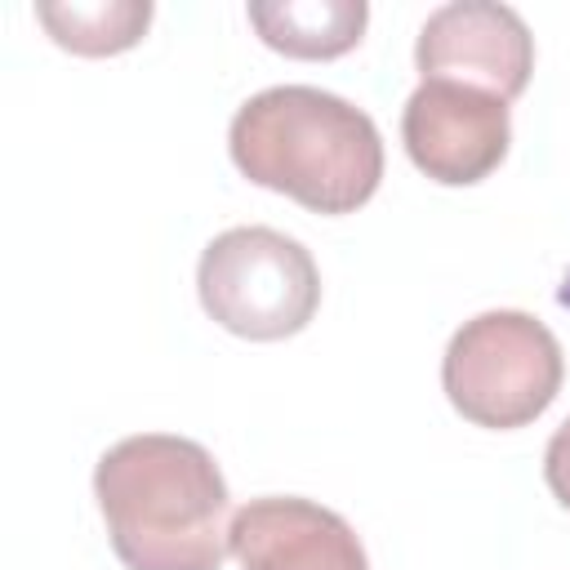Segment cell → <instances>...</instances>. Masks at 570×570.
<instances>
[{
	"label": "cell",
	"mask_w": 570,
	"mask_h": 570,
	"mask_svg": "<svg viewBox=\"0 0 570 570\" xmlns=\"http://www.w3.org/2000/svg\"><path fill=\"white\" fill-rule=\"evenodd\" d=\"M94 499L125 570H218L232 552L227 481L191 436L116 441L94 468Z\"/></svg>",
	"instance_id": "6da1fadb"
},
{
	"label": "cell",
	"mask_w": 570,
	"mask_h": 570,
	"mask_svg": "<svg viewBox=\"0 0 570 570\" xmlns=\"http://www.w3.org/2000/svg\"><path fill=\"white\" fill-rule=\"evenodd\" d=\"M227 151L249 183L325 218L356 214L383 183V138L370 111L316 85H272L245 98Z\"/></svg>",
	"instance_id": "7a4b0ae2"
},
{
	"label": "cell",
	"mask_w": 570,
	"mask_h": 570,
	"mask_svg": "<svg viewBox=\"0 0 570 570\" xmlns=\"http://www.w3.org/2000/svg\"><path fill=\"white\" fill-rule=\"evenodd\" d=\"M566 356L557 334L512 307L463 321L441 356V387L450 405L490 432L534 423L561 392Z\"/></svg>",
	"instance_id": "3957f363"
},
{
	"label": "cell",
	"mask_w": 570,
	"mask_h": 570,
	"mask_svg": "<svg viewBox=\"0 0 570 570\" xmlns=\"http://www.w3.org/2000/svg\"><path fill=\"white\" fill-rule=\"evenodd\" d=\"M196 294L205 316L227 334L276 343L312 325L321 272L312 254L276 227H227L200 254Z\"/></svg>",
	"instance_id": "277c9868"
},
{
	"label": "cell",
	"mask_w": 570,
	"mask_h": 570,
	"mask_svg": "<svg viewBox=\"0 0 570 570\" xmlns=\"http://www.w3.org/2000/svg\"><path fill=\"white\" fill-rule=\"evenodd\" d=\"M401 142L419 174L441 187H472L490 178L512 142L508 102L454 85V80H423L401 111Z\"/></svg>",
	"instance_id": "5b68a950"
},
{
	"label": "cell",
	"mask_w": 570,
	"mask_h": 570,
	"mask_svg": "<svg viewBox=\"0 0 570 570\" xmlns=\"http://www.w3.org/2000/svg\"><path fill=\"white\" fill-rule=\"evenodd\" d=\"M423 80H454L503 102L521 98L534 71V36L525 18L494 0H450L428 13L414 40Z\"/></svg>",
	"instance_id": "8992f818"
},
{
	"label": "cell",
	"mask_w": 570,
	"mask_h": 570,
	"mask_svg": "<svg viewBox=\"0 0 570 570\" xmlns=\"http://www.w3.org/2000/svg\"><path fill=\"white\" fill-rule=\"evenodd\" d=\"M227 543L240 570H370L356 530L334 508L298 494L240 503Z\"/></svg>",
	"instance_id": "52a82bcc"
},
{
	"label": "cell",
	"mask_w": 570,
	"mask_h": 570,
	"mask_svg": "<svg viewBox=\"0 0 570 570\" xmlns=\"http://www.w3.org/2000/svg\"><path fill=\"white\" fill-rule=\"evenodd\" d=\"M245 13L267 49L307 62L356 49L370 22L365 0H249Z\"/></svg>",
	"instance_id": "ba28073f"
},
{
	"label": "cell",
	"mask_w": 570,
	"mask_h": 570,
	"mask_svg": "<svg viewBox=\"0 0 570 570\" xmlns=\"http://www.w3.org/2000/svg\"><path fill=\"white\" fill-rule=\"evenodd\" d=\"M40 27L53 45L80 58H107L134 49L151 27V0H67V4H36Z\"/></svg>",
	"instance_id": "9c48e42d"
},
{
	"label": "cell",
	"mask_w": 570,
	"mask_h": 570,
	"mask_svg": "<svg viewBox=\"0 0 570 570\" xmlns=\"http://www.w3.org/2000/svg\"><path fill=\"white\" fill-rule=\"evenodd\" d=\"M543 481H548L552 499L570 512V419L552 432V441L543 450Z\"/></svg>",
	"instance_id": "30bf717a"
}]
</instances>
